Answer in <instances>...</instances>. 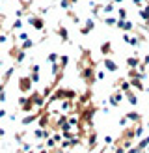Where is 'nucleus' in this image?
<instances>
[{
  "mask_svg": "<svg viewBox=\"0 0 149 153\" xmlns=\"http://www.w3.org/2000/svg\"><path fill=\"white\" fill-rule=\"evenodd\" d=\"M28 22H30V25H32L34 28H37V30H43V26H45L43 19H41V17H37V15H32V17H28Z\"/></svg>",
  "mask_w": 149,
  "mask_h": 153,
  "instance_id": "f257e3e1",
  "label": "nucleus"
},
{
  "mask_svg": "<svg viewBox=\"0 0 149 153\" xmlns=\"http://www.w3.org/2000/svg\"><path fill=\"white\" fill-rule=\"evenodd\" d=\"M93 28H95V21H93V19H88V21H86V26L82 28L80 32H82V34H88L89 30H93Z\"/></svg>",
  "mask_w": 149,
  "mask_h": 153,
  "instance_id": "f03ea898",
  "label": "nucleus"
},
{
  "mask_svg": "<svg viewBox=\"0 0 149 153\" xmlns=\"http://www.w3.org/2000/svg\"><path fill=\"white\" fill-rule=\"evenodd\" d=\"M116 26L121 28V30H131V28H132V22H129V21H117Z\"/></svg>",
  "mask_w": 149,
  "mask_h": 153,
  "instance_id": "7ed1b4c3",
  "label": "nucleus"
},
{
  "mask_svg": "<svg viewBox=\"0 0 149 153\" xmlns=\"http://www.w3.org/2000/svg\"><path fill=\"white\" fill-rule=\"evenodd\" d=\"M30 82H32V79H21L19 88H21L22 91H28V88H30Z\"/></svg>",
  "mask_w": 149,
  "mask_h": 153,
  "instance_id": "20e7f679",
  "label": "nucleus"
},
{
  "mask_svg": "<svg viewBox=\"0 0 149 153\" xmlns=\"http://www.w3.org/2000/svg\"><path fill=\"white\" fill-rule=\"evenodd\" d=\"M104 65H106L108 71H117V65L112 62V60H104Z\"/></svg>",
  "mask_w": 149,
  "mask_h": 153,
  "instance_id": "39448f33",
  "label": "nucleus"
},
{
  "mask_svg": "<svg viewBox=\"0 0 149 153\" xmlns=\"http://www.w3.org/2000/svg\"><path fill=\"white\" fill-rule=\"evenodd\" d=\"M58 34H60V37H62L63 41H69V36H67V30H65V28L60 26V28H58Z\"/></svg>",
  "mask_w": 149,
  "mask_h": 153,
  "instance_id": "423d86ee",
  "label": "nucleus"
},
{
  "mask_svg": "<svg viewBox=\"0 0 149 153\" xmlns=\"http://www.w3.org/2000/svg\"><path fill=\"white\" fill-rule=\"evenodd\" d=\"M119 99H121V94H114L110 97V103L112 105H119Z\"/></svg>",
  "mask_w": 149,
  "mask_h": 153,
  "instance_id": "0eeeda50",
  "label": "nucleus"
},
{
  "mask_svg": "<svg viewBox=\"0 0 149 153\" xmlns=\"http://www.w3.org/2000/svg\"><path fill=\"white\" fill-rule=\"evenodd\" d=\"M127 64H129L131 67H138V58H129V60H127Z\"/></svg>",
  "mask_w": 149,
  "mask_h": 153,
  "instance_id": "6e6552de",
  "label": "nucleus"
},
{
  "mask_svg": "<svg viewBox=\"0 0 149 153\" xmlns=\"http://www.w3.org/2000/svg\"><path fill=\"white\" fill-rule=\"evenodd\" d=\"M104 22H106V25H110V26H114V25H117V19H114V17H106V19H104Z\"/></svg>",
  "mask_w": 149,
  "mask_h": 153,
  "instance_id": "1a4fd4ad",
  "label": "nucleus"
},
{
  "mask_svg": "<svg viewBox=\"0 0 149 153\" xmlns=\"http://www.w3.org/2000/svg\"><path fill=\"white\" fill-rule=\"evenodd\" d=\"M112 10H114V4H108V6H103V11H104V13H110Z\"/></svg>",
  "mask_w": 149,
  "mask_h": 153,
  "instance_id": "9d476101",
  "label": "nucleus"
},
{
  "mask_svg": "<svg viewBox=\"0 0 149 153\" xmlns=\"http://www.w3.org/2000/svg\"><path fill=\"white\" fill-rule=\"evenodd\" d=\"M17 28H22V21L21 19H17V21L13 22V30H17Z\"/></svg>",
  "mask_w": 149,
  "mask_h": 153,
  "instance_id": "9b49d317",
  "label": "nucleus"
},
{
  "mask_svg": "<svg viewBox=\"0 0 149 153\" xmlns=\"http://www.w3.org/2000/svg\"><path fill=\"white\" fill-rule=\"evenodd\" d=\"M119 17H121V21H125V17H127V10H125V7L119 10Z\"/></svg>",
  "mask_w": 149,
  "mask_h": 153,
  "instance_id": "f8f14e48",
  "label": "nucleus"
},
{
  "mask_svg": "<svg viewBox=\"0 0 149 153\" xmlns=\"http://www.w3.org/2000/svg\"><path fill=\"white\" fill-rule=\"evenodd\" d=\"M32 45H34V41L26 39V41H24V45H22V49H30V47H32Z\"/></svg>",
  "mask_w": 149,
  "mask_h": 153,
  "instance_id": "ddd939ff",
  "label": "nucleus"
},
{
  "mask_svg": "<svg viewBox=\"0 0 149 153\" xmlns=\"http://www.w3.org/2000/svg\"><path fill=\"white\" fill-rule=\"evenodd\" d=\"M103 52H104V54H106V52H110V43H104V45H103Z\"/></svg>",
  "mask_w": 149,
  "mask_h": 153,
  "instance_id": "4468645a",
  "label": "nucleus"
},
{
  "mask_svg": "<svg viewBox=\"0 0 149 153\" xmlns=\"http://www.w3.org/2000/svg\"><path fill=\"white\" fill-rule=\"evenodd\" d=\"M60 6H62V7H65V10H67V7H71V4L67 2V0H62V2H60Z\"/></svg>",
  "mask_w": 149,
  "mask_h": 153,
  "instance_id": "2eb2a0df",
  "label": "nucleus"
},
{
  "mask_svg": "<svg viewBox=\"0 0 149 153\" xmlns=\"http://www.w3.org/2000/svg\"><path fill=\"white\" fill-rule=\"evenodd\" d=\"M19 37H21V39H24V41H26V39H28V34H26V32H21V36H19Z\"/></svg>",
  "mask_w": 149,
  "mask_h": 153,
  "instance_id": "dca6fc26",
  "label": "nucleus"
},
{
  "mask_svg": "<svg viewBox=\"0 0 149 153\" xmlns=\"http://www.w3.org/2000/svg\"><path fill=\"white\" fill-rule=\"evenodd\" d=\"M132 2L136 4V6H142V4H145V0H132Z\"/></svg>",
  "mask_w": 149,
  "mask_h": 153,
  "instance_id": "f3484780",
  "label": "nucleus"
},
{
  "mask_svg": "<svg viewBox=\"0 0 149 153\" xmlns=\"http://www.w3.org/2000/svg\"><path fill=\"white\" fill-rule=\"evenodd\" d=\"M67 2H69L71 6H74V4H77V2H78V0H67Z\"/></svg>",
  "mask_w": 149,
  "mask_h": 153,
  "instance_id": "a211bd4d",
  "label": "nucleus"
},
{
  "mask_svg": "<svg viewBox=\"0 0 149 153\" xmlns=\"http://www.w3.org/2000/svg\"><path fill=\"white\" fill-rule=\"evenodd\" d=\"M114 2H116V4H119V2H125V0H114Z\"/></svg>",
  "mask_w": 149,
  "mask_h": 153,
  "instance_id": "6ab92c4d",
  "label": "nucleus"
}]
</instances>
